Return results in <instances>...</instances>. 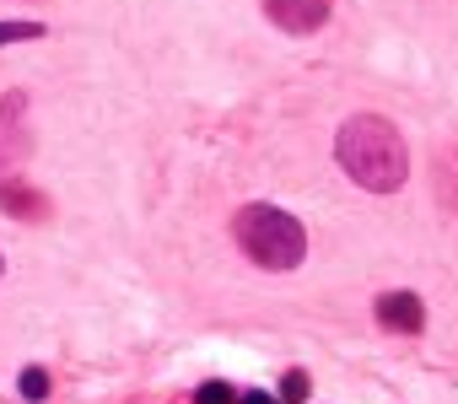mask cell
Returning <instances> with one entry per match:
<instances>
[{"mask_svg":"<svg viewBox=\"0 0 458 404\" xmlns=\"http://www.w3.org/2000/svg\"><path fill=\"white\" fill-rule=\"evenodd\" d=\"M259 6H265L270 28H281L292 38H308L335 17V0H259Z\"/></svg>","mask_w":458,"mask_h":404,"instance_id":"obj_3","label":"cell"},{"mask_svg":"<svg viewBox=\"0 0 458 404\" xmlns=\"http://www.w3.org/2000/svg\"><path fill=\"white\" fill-rule=\"evenodd\" d=\"M17 393H22L28 404H44V399H49V372H44V366H28V372L17 377Z\"/></svg>","mask_w":458,"mask_h":404,"instance_id":"obj_5","label":"cell"},{"mask_svg":"<svg viewBox=\"0 0 458 404\" xmlns=\"http://www.w3.org/2000/svg\"><path fill=\"white\" fill-rule=\"evenodd\" d=\"M335 162L345 167L351 183H361L367 194H394L410 178V146L404 135L383 119V114H356L340 124L335 135Z\"/></svg>","mask_w":458,"mask_h":404,"instance_id":"obj_1","label":"cell"},{"mask_svg":"<svg viewBox=\"0 0 458 404\" xmlns=\"http://www.w3.org/2000/svg\"><path fill=\"white\" fill-rule=\"evenodd\" d=\"M281 399H286V404H302V399H308V372H286V377H281Z\"/></svg>","mask_w":458,"mask_h":404,"instance_id":"obj_8","label":"cell"},{"mask_svg":"<svg viewBox=\"0 0 458 404\" xmlns=\"http://www.w3.org/2000/svg\"><path fill=\"white\" fill-rule=\"evenodd\" d=\"M0 275H6V259H0Z\"/></svg>","mask_w":458,"mask_h":404,"instance_id":"obj_10","label":"cell"},{"mask_svg":"<svg viewBox=\"0 0 458 404\" xmlns=\"http://www.w3.org/2000/svg\"><path fill=\"white\" fill-rule=\"evenodd\" d=\"M238 404H281V399L265 393V388H249V393H238Z\"/></svg>","mask_w":458,"mask_h":404,"instance_id":"obj_9","label":"cell"},{"mask_svg":"<svg viewBox=\"0 0 458 404\" xmlns=\"http://www.w3.org/2000/svg\"><path fill=\"white\" fill-rule=\"evenodd\" d=\"M233 243L243 248V259H254L259 270H297L308 259V232L297 216L276 211V206H243L233 216Z\"/></svg>","mask_w":458,"mask_h":404,"instance_id":"obj_2","label":"cell"},{"mask_svg":"<svg viewBox=\"0 0 458 404\" xmlns=\"http://www.w3.org/2000/svg\"><path fill=\"white\" fill-rule=\"evenodd\" d=\"M194 404H238V388H233V383H205V388L194 393Z\"/></svg>","mask_w":458,"mask_h":404,"instance_id":"obj_7","label":"cell"},{"mask_svg":"<svg viewBox=\"0 0 458 404\" xmlns=\"http://www.w3.org/2000/svg\"><path fill=\"white\" fill-rule=\"evenodd\" d=\"M372 318H377L383 329H394V334H420V329H426V302H420L415 291H383V297L372 302Z\"/></svg>","mask_w":458,"mask_h":404,"instance_id":"obj_4","label":"cell"},{"mask_svg":"<svg viewBox=\"0 0 458 404\" xmlns=\"http://www.w3.org/2000/svg\"><path fill=\"white\" fill-rule=\"evenodd\" d=\"M44 38V22H0V49L6 44H33Z\"/></svg>","mask_w":458,"mask_h":404,"instance_id":"obj_6","label":"cell"}]
</instances>
